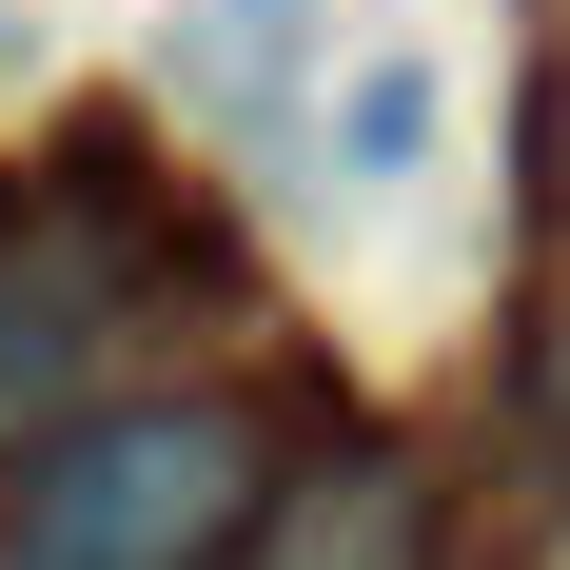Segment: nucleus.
Instances as JSON below:
<instances>
[{
  "label": "nucleus",
  "mask_w": 570,
  "mask_h": 570,
  "mask_svg": "<svg viewBox=\"0 0 570 570\" xmlns=\"http://www.w3.org/2000/svg\"><path fill=\"white\" fill-rule=\"evenodd\" d=\"M236 512H256V433L217 394H138V413H79L59 453H20L0 570H217Z\"/></svg>",
  "instance_id": "f257e3e1"
},
{
  "label": "nucleus",
  "mask_w": 570,
  "mask_h": 570,
  "mask_svg": "<svg viewBox=\"0 0 570 570\" xmlns=\"http://www.w3.org/2000/svg\"><path fill=\"white\" fill-rule=\"evenodd\" d=\"M315 79H335V20L315 0H177L158 20V99L217 118V138H276Z\"/></svg>",
  "instance_id": "f03ea898"
},
{
  "label": "nucleus",
  "mask_w": 570,
  "mask_h": 570,
  "mask_svg": "<svg viewBox=\"0 0 570 570\" xmlns=\"http://www.w3.org/2000/svg\"><path fill=\"white\" fill-rule=\"evenodd\" d=\"M236 570H433V492L413 472H315V492H256L236 512Z\"/></svg>",
  "instance_id": "7ed1b4c3"
},
{
  "label": "nucleus",
  "mask_w": 570,
  "mask_h": 570,
  "mask_svg": "<svg viewBox=\"0 0 570 570\" xmlns=\"http://www.w3.org/2000/svg\"><path fill=\"white\" fill-rule=\"evenodd\" d=\"M433 138H453V79H433V59H335V79H315V158L354 177V197H413V177H433Z\"/></svg>",
  "instance_id": "20e7f679"
},
{
  "label": "nucleus",
  "mask_w": 570,
  "mask_h": 570,
  "mask_svg": "<svg viewBox=\"0 0 570 570\" xmlns=\"http://www.w3.org/2000/svg\"><path fill=\"white\" fill-rule=\"evenodd\" d=\"M551 335H570V315H551ZM551 394H570V354H551Z\"/></svg>",
  "instance_id": "39448f33"
}]
</instances>
